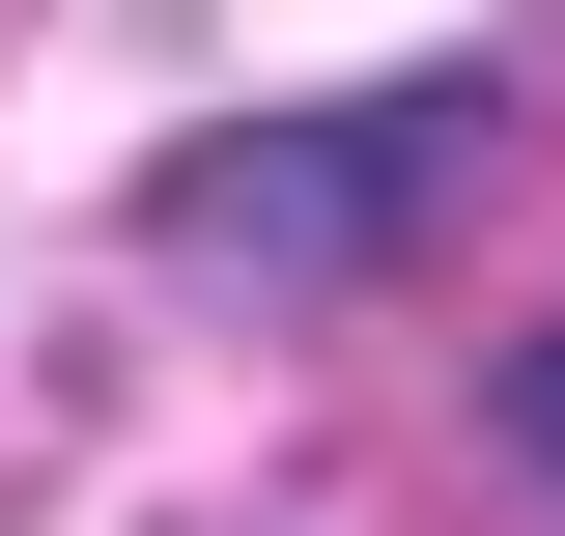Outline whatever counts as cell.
<instances>
[{"label":"cell","mask_w":565,"mask_h":536,"mask_svg":"<svg viewBox=\"0 0 565 536\" xmlns=\"http://www.w3.org/2000/svg\"><path fill=\"white\" fill-rule=\"evenodd\" d=\"M424 199V114H340V141H199V170H170V255H367V226Z\"/></svg>","instance_id":"6da1fadb"},{"label":"cell","mask_w":565,"mask_h":536,"mask_svg":"<svg viewBox=\"0 0 565 536\" xmlns=\"http://www.w3.org/2000/svg\"><path fill=\"white\" fill-rule=\"evenodd\" d=\"M509 452H537V480H565V339H537V367H509Z\"/></svg>","instance_id":"7a4b0ae2"}]
</instances>
